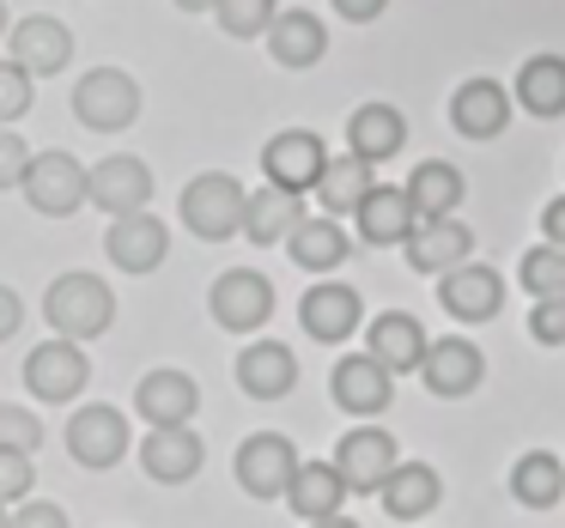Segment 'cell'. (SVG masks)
<instances>
[{
	"mask_svg": "<svg viewBox=\"0 0 565 528\" xmlns=\"http://www.w3.org/2000/svg\"><path fill=\"white\" fill-rule=\"evenodd\" d=\"M541 231H547L541 244H559L565 249V195H553L547 207H541Z\"/></svg>",
	"mask_w": 565,
	"mask_h": 528,
	"instance_id": "45",
	"label": "cell"
},
{
	"mask_svg": "<svg viewBox=\"0 0 565 528\" xmlns=\"http://www.w3.org/2000/svg\"><path fill=\"white\" fill-rule=\"evenodd\" d=\"M213 19H220L225 37L256 43V37H268V31H274V19H280V0H220V7H213Z\"/></svg>",
	"mask_w": 565,
	"mask_h": 528,
	"instance_id": "35",
	"label": "cell"
},
{
	"mask_svg": "<svg viewBox=\"0 0 565 528\" xmlns=\"http://www.w3.org/2000/svg\"><path fill=\"white\" fill-rule=\"evenodd\" d=\"M7 522H13V504H0V528H7Z\"/></svg>",
	"mask_w": 565,
	"mask_h": 528,
	"instance_id": "49",
	"label": "cell"
},
{
	"mask_svg": "<svg viewBox=\"0 0 565 528\" xmlns=\"http://www.w3.org/2000/svg\"><path fill=\"white\" fill-rule=\"evenodd\" d=\"M31 98H38V79H31L25 67H19L13 55H7V62H0V128L19 122V116L31 110Z\"/></svg>",
	"mask_w": 565,
	"mask_h": 528,
	"instance_id": "38",
	"label": "cell"
},
{
	"mask_svg": "<svg viewBox=\"0 0 565 528\" xmlns=\"http://www.w3.org/2000/svg\"><path fill=\"white\" fill-rule=\"evenodd\" d=\"M511 498L523 510H553L565 498V462L553 450H523L511 462Z\"/></svg>",
	"mask_w": 565,
	"mask_h": 528,
	"instance_id": "31",
	"label": "cell"
},
{
	"mask_svg": "<svg viewBox=\"0 0 565 528\" xmlns=\"http://www.w3.org/2000/svg\"><path fill=\"white\" fill-rule=\"evenodd\" d=\"M298 322H305L310 341L341 346V341H353V328L365 322V298H359V285H347V280H317L305 298H298Z\"/></svg>",
	"mask_w": 565,
	"mask_h": 528,
	"instance_id": "12",
	"label": "cell"
},
{
	"mask_svg": "<svg viewBox=\"0 0 565 528\" xmlns=\"http://www.w3.org/2000/svg\"><path fill=\"white\" fill-rule=\"evenodd\" d=\"M232 370H237V389L249 401H286L298 389V353L286 341H249Z\"/></svg>",
	"mask_w": 565,
	"mask_h": 528,
	"instance_id": "22",
	"label": "cell"
},
{
	"mask_svg": "<svg viewBox=\"0 0 565 528\" xmlns=\"http://www.w3.org/2000/svg\"><path fill=\"white\" fill-rule=\"evenodd\" d=\"M7 31H13V19H7V0H0V37H7Z\"/></svg>",
	"mask_w": 565,
	"mask_h": 528,
	"instance_id": "48",
	"label": "cell"
},
{
	"mask_svg": "<svg viewBox=\"0 0 565 528\" xmlns=\"http://www.w3.org/2000/svg\"><path fill=\"white\" fill-rule=\"evenodd\" d=\"M177 13H213V7H220V0H171Z\"/></svg>",
	"mask_w": 565,
	"mask_h": 528,
	"instance_id": "46",
	"label": "cell"
},
{
	"mask_svg": "<svg viewBox=\"0 0 565 528\" xmlns=\"http://www.w3.org/2000/svg\"><path fill=\"white\" fill-rule=\"evenodd\" d=\"M268 55L280 67H292V74H305V67H317L322 55H329V25H322L317 13H310V7H286L280 19H274V31L268 37Z\"/></svg>",
	"mask_w": 565,
	"mask_h": 528,
	"instance_id": "24",
	"label": "cell"
},
{
	"mask_svg": "<svg viewBox=\"0 0 565 528\" xmlns=\"http://www.w3.org/2000/svg\"><path fill=\"white\" fill-rule=\"evenodd\" d=\"M487 377V353H480L468 334H444V341L426 346V365H419V382H426L438 401H462V395L480 389Z\"/></svg>",
	"mask_w": 565,
	"mask_h": 528,
	"instance_id": "14",
	"label": "cell"
},
{
	"mask_svg": "<svg viewBox=\"0 0 565 528\" xmlns=\"http://www.w3.org/2000/svg\"><path fill=\"white\" fill-rule=\"evenodd\" d=\"M0 450H25V455H38V450H43V419L31 413V407L0 401Z\"/></svg>",
	"mask_w": 565,
	"mask_h": 528,
	"instance_id": "37",
	"label": "cell"
},
{
	"mask_svg": "<svg viewBox=\"0 0 565 528\" xmlns=\"http://www.w3.org/2000/svg\"><path fill=\"white\" fill-rule=\"evenodd\" d=\"M140 79L128 67H92L74 79V122L92 134H122L140 122Z\"/></svg>",
	"mask_w": 565,
	"mask_h": 528,
	"instance_id": "3",
	"label": "cell"
},
{
	"mask_svg": "<svg viewBox=\"0 0 565 528\" xmlns=\"http://www.w3.org/2000/svg\"><path fill=\"white\" fill-rule=\"evenodd\" d=\"M516 273H523L529 298H565V249L559 244H535Z\"/></svg>",
	"mask_w": 565,
	"mask_h": 528,
	"instance_id": "36",
	"label": "cell"
},
{
	"mask_svg": "<svg viewBox=\"0 0 565 528\" xmlns=\"http://www.w3.org/2000/svg\"><path fill=\"white\" fill-rule=\"evenodd\" d=\"M407 268L414 273H431V280H444L450 268H462V261H475V231H468L462 219H419L414 237L402 244Z\"/></svg>",
	"mask_w": 565,
	"mask_h": 528,
	"instance_id": "21",
	"label": "cell"
},
{
	"mask_svg": "<svg viewBox=\"0 0 565 528\" xmlns=\"http://www.w3.org/2000/svg\"><path fill=\"white\" fill-rule=\"evenodd\" d=\"M426 328H419V316H407V310H383V316H371V334H365V353L377 358V365H390L395 377H407V370L426 365Z\"/></svg>",
	"mask_w": 565,
	"mask_h": 528,
	"instance_id": "25",
	"label": "cell"
},
{
	"mask_svg": "<svg viewBox=\"0 0 565 528\" xmlns=\"http://www.w3.org/2000/svg\"><path fill=\"white\" fill-rule=\"evenodd\" d=\"M7 528H74V522H67V510L55 498H25V504H13Z\"/></svg>",
	"mask_w": 565,
	"mask_h": 528,
	"instance_id": "42",
	"label": "cell"
},
{
	"mask_svg": "<svg viewBox=\"0 0 565 528\" xmlns=\"http://www.w3.org/2000/svg\"><path fill=\"white\" fill-rule=\"evenodd\" d=\"M262 171H268L274 188L305 195V188H317L322 171H329V147H322L317 128H280V134L262 147Z\"/></svg>",
	"mask_w": 565,
	"mask_h": 528,
	"instance_id": "10",
	"label": "cell"
},
{
	"mask_svg": "<svg viewBox=\"0 0 565 528\" xmlns=\"http://www.w3.org/2000/svg\"><path fill=\"white\" fill-rule=\"evenodd\" d=\"M383 516H395V522H426L431 510L444 504V474L431 462H402L390 474V486L377 492Z\"/></svg>",
	"mask_w": 565,
	"mask_h": 528,
	"instance_id": "26",
	"label": "cell"
},
{
	"mask_svg": "<svg viewBox=\"0 0 565 528\" xmlns=\"http://www.w3.org/2000/svg\"><path fill=\"white\" fill-rule=\"evenodd\" d=\"M414 225H419V213H414V201H407V188H390V183H377L365 201H359V213H353L359 244H371V249L407 244Z\"/></svg>",
	"mask_w": 565,
	"mask_h": 528,
	"instance_id": "23",
	"label": "cell"
},
{
	"mask_svg": "<svg viewBox=\"0 0 565 528\" xmlns=\"http://www.w3.org/2000/svg\"><path fill=\"white\" fill-rule=\"evenodd\" d=\"M38 152L25 147V134H13V128H0V188H25V171Z\"/></svg>",
	"mask_w": 565,
	"mask_h": 528,
	"instance_id": "40",
	"label": "cell"
},
{
	"mask_svg": "<svg viewBox=\"0 0 565 528\" xmlns=\"http://www.w3.org/2000/svg\"><path fill=\"white\" fill-rule=\"evenodd\" d=\"M516 104L541 122L565 116V55H529L523 74H516Z\"/></svg>",
	"mask_w": 565,
	"mask_h": 528,
	"instance_id": "34",
	"label": "cell"
},
{
	"mask_svg": "<svg viewBox=\"0 0 565 528\" xmlns=\"http://www.w3.org/2000/svg\"><path fill=\"white\" fill-rule=\"evenodd\" d=\"M43 322H50L62 341H98L104 328L116 322V292L110 280H98V273L74 268V273H55L50 292H43Z\"/></svg>",
	"mask_w": 565,
	"mask_h": 528,
	"instance_id": "2",
	"label": "cell"
},
{
	"mask_svg": "<svg viewBox=\"0 0 565 528\" xmlns=\"http://www.w3.org/2000/svg\"><path fill=\"white\" fill-rule=\"evenodd\" d=\"M529 334H535L541 346H565V298H535Z\"/></svg>",
	"mask_w": 565,
	"mask_h": 528,
	"instance_id": "41",
	"label": "cell"
},
{
	"mask_svg": "<svg viewBox=\"0 0 565 528\" xmlns=\"http://www.w3.org/2000/svg\"><path fill=\"white\" fill-rule=\"evenodd\" d=\"M377 188V176H371L365 159H353V152H341V159H329V171H322V183L310 188L317 195V207L329 213V219H341V213H359V201Z\"/></svg>",
	"mask_w": 565,
	"mask_h": 528,
	"instance_id": "33",
	"label": "cell"
},
{
	"mask_svg": "<svg viewBox=\"0 0 565 528\" xmlns=\"http://www.w3.org/2000/svg\"><path fill=\"white\" fill-rule=\"evenodd\" d=\"M201 462H207V443L195 425H147V438H140V467L159 486H189Z\"/></svg>",
	"mask_w": 565,
	"mask_h": 528,
	"instance_id": "15",
	"label": "cell"
},
{
	"mask_svg": "<svg viewBox=\"0 0 565 528\" xmlns=\"http://www.w3.org/2000/svg\"><path fill=\"white\" fill-rule=\"evenodd\" d=\"M67 455H74L79 467H116L128 455V443H135V431H128V413L122 407H110V401H86L74 419H67Z\"/></svg>",
	"mask_w": 565,
	"mask_h": 528,
	"instance_id": "7",
	"label": "cell"
},
{
	"mask_svg": "<svg viewBox=\"0 0 565 528\" xmlns=\"http://www.w3.org/2000/svg\"><path fill=\"white\" fill-rule=\"evenodd\" d=\"M298 219H305V195H292V188H274V183L249 188L244 237H249L256 249H274V244H286V237L298 231Z\"/></svg>",
	"mask_w": 565,
	"mask_h": 528,
	"instance_id": "29",
	"label": "cell"
},
{
	"mask_svg": "<svg viewBox=\"0 0 565 528\" xmlns=\"http://www.w3.org/2000/svg\"><path fill=\"white\" fill-rule=\"evenodd\" d=\"M438 310L444 316H456V322H492L504 310V280H499V268H487V261H462V268H450L438 280Z\"/></svg>",
	"mask_w": 565,
	"mask_h": 528,
	"instance_id": "16",
	"label": "cell"
},
{
	"mask_svg": "<svg viewBox=\"0 0 565 528\" xmlns=\"http://www.w3.org/2000/svg\"><path fill=\"white\" fill-rule=\"evenodd\" d=\"M402 147H407V116L395 110V104H359V110L347 116V152H353V159L383 164Z\"/></svg>",
	"mask_w": 565,
	"mask_h": 528,
	"instance_id": "27",
	"label": "cell"
},
{
	"mask_svg": "<svg viewBox=\"0 0 565 528\" xmlns=\"http://www.w3.org/2000/svg\"><path fill=\"white\" fill-rule=\"evenodd\" d=\"M135 413L147 425H189L201 413V382L177 365H159L135 382Z\"/></svg>",
	"mask_w": 565,
	"mask_h": 528,
	"instance_id": "20",
	"label": "cell"
},
{
	"mask_svg": "<svg viewBox=\"0 0 565 528\" xmlns=\"http://www.w3.org/2000/svg\"><path fill=\"white\" fill-rule=\"evenodd\" d=\"M31 486H38V455L0 450V504H25Z\"/></svg>",
	"mask_w": 565,
	"mask_h": 528,
	"instance_id": "39",
	"label": "cell"
},
{
	"mask_svg": "<svg viewBox=\"0 0 565 528\" xmlns=\"http://www.w3.org/2000/svg\"><path fill=\"white\" fill-rule=\"evenodd\" d=\"M86 188H92V164H79L67 147H43L25 171V207L43 213V219H67V213L86 207Z\"/></svg>",
	"mask_w": 565,
	"mask_h": 528,
	"instance_id": "4",
	"label": "cell"
},
{
	"mask_svg": "<svg viewBox=\"0 0 565 528\" xmlns=\"http://www.w3.org/2000/svg\"><path fill=\"white\" fill-rule=\"evenodd\" d=\"M86 382H92V358H86V346L79 341H43V346H31L25 353V389H31V401H43V407H74L79 395H86Z\"/></svg>",
	"mask_w": 565,
	"mask_h": 528,
	"instance_id": "6",
	"label": "cell"
},
{
	"mask_svg": "<svg viewBox=\"0 0 565 528\" xmlns=\"http://www.w3.org/2000/svg\"><path fill=\"white\" fill-rule=\"evenodd\" d=\"M86 201H92L98 213H110V219L147 213V201H152V171H147V159H135V152H110V159H98V164H92Z\"/></svg>",
	"mask_w": 565,
	"mask_h": 528,
	"instance_id": "13",
	"label": "cell"
},
{
	"mask_svg": "<svg viewBox=\"0 0 565 528\" xmlns=\"http://www.w3.org/2000/svg\"><path fill=\"white\" fill-rule=\"evenodd\" d=\"M104 256H110V268H122V273H152L164 256H171V225H164L159 213L110 219V231H104Z\"/></svg>",
	"mask_w": 565,
	"mask_h": 528,
	"instance_id": "18",
	"label": "cell"
},
{
	"mask_svg": "<svg viewBox=\"0 0 565 528\" xmlns=\"http://www.w3.org/2000/svg\"><path fill=\"white\" fill-rule=\"evenodd\" d=\"M329 395H334V407H341V413H353V419L390 413L395 370L377 365L371 353H347V358H334V370H329Z\"/></svg>",
	"mask_w": 565,
	"mask_h": 528,
	"instance_id": "11",
	"label": "cell"
},
{
	"mask_svg": "<svg viewBox=\"0 0 565 528\" xmlns=\"http://www.w3.org/2000/svg\"><path fill=\"white\" fill-rule=\"evenodd\" d=\"M402 188H407V201H414L419 219H456V207H462V195H468L462 171H456V164H444V159H426Z\"/></svg>",
	"mask_w": 565,
	"mask_h": 528,
	"instance_id": "32",
	"label": "cell"
},
{
	"mask_svg": "<svg viewBox=\"0 0 565 528\" xmlns=\"http://www.w3.org/2000/svg\"><path fill=\"white\" fill-rule=\"evenodd\" d=\"M286 504H292L298 522H322V516L341 510V504H347V479H341V467H334V455H329V462H298Z\"/></svg>",
	"mask_w": 565,
	"mask_h": 528,
	"instance_id": "30",
	"label": "cell"
},
{
	"mask_svg": "<svg viewBox=\"0 0 565 528\" xmlns=\"http://www.w3.org/2000/svg\"><path fill=\"white\" fill-rule=\"evenodd\" d=\"M19 322H25V298H19L13 285H0V341H13Z\"/></svg>",
	"mask_w": 565,
	"mask_h": 528,
	"instance_id": "43",
	"label": "cell"
},
{
	"mask_svg": "<svg viewBox=\"0 0 565 528\" xmlns=\"http://www.w3.org/2000/svg\"><path fill=\"white\" fill-rule=\"evenodd\" d=\"M244 213H249V188L232 171H201L177 195V219L201 244H232V237H244Z\"/></svg>",
	"mask_w": 565,
	"mask_h": 528,
	"instance_id": "1",
	"label": "cell"
},
{
	"mask_svg": "<svg viewBox=\"0 0 565 528\" xmlns=\"http://www.w3.org/2000/svg\"><path fill=\"white\" fill-rule=\"evenodd\" d=\"M298 462H305V455H298V443L286 438V431H249V438L237 443L232 474H237V486H244L256 504H274V498L292 492Z\"/></svg>",
	"mask_w": 565,
	"mask_h": 528,
	"instance_id": "5",
	"label": "cell"
},
{
	"mask_svg": "<svg viewBox=\"0 0 565 528\" xmlns=\"http://www.w3.org/2000/svg\"><path fill=\"white\" fill-rule=\"evenodd\" d=\"M305 528H359V522H353V516L334 510V516H322V522H305Z\"/></svg>",
	"mask_w": 565,
	"mask_h": 528,
	"instance_id": "47",
	"label": "cell"
},
{
	"mask_svg": "<svg viewBox=\"0 0 565 528\" xmlns=\"http://www.w3.org/2000/svg\"><path fill=\"white\" fill-rule=\"evenodd\" d=\"M329 7L347 19V25H371V19H383V7H390V0H329Z\"/></svg>",
	"mask_w": 565,
	"mask_h": 528,
	"instance_id": "44",
	"label": "cell"
},
{
	"mask_svg": "<svg viewBox=\"0 0 565 528\" xmlns=\"http://www.w3.org/2000/svg\"><path fill=\"white\" fill-rule=\"evenodd\" d=\"M334 467H341L347 492H371V498H377V492L390 486V474L402 467V443L365 419V425H353L341 443H334Z\"/></svg>",
	"mask_w": 565,
	"mask_h": 528,
	"instance_id": "9",
	"label": "cell"
},
{
	"mask_svg": "<svg viewBox=\"0 0 565 528\" xmlns=\"http://www.w3.org/2000/svg\"><path fill=\"white\" fill-rule=\"evenodd\" d=\"M207 310L225 334H256L274 316V280L256 268H225L207 292Z\"/></svg>",
	"mask_w": 565,
	"mask_h": 528,
	"instance_id": "8",
	"label": "cell"
},
{
	"mask_svg": "<svg viewBox=\"0 0 565 528\" xmlns=\"http://www.w3.org/2000/svg\"><path fill=\"white\" fill-rule=\"evenodd\" d=\"M450 128L462 140H499L504 128H511V91L487 74L462 79V86L450 91Z\"/></svg>",
	"mask_w": 565,
	"mask_h": 528,
	"instance_id": "19",
	"label": "cell"
},
{
	"mask_svg": "<svg viewBox=\"0 0 565 528\" xmlns=\"http://www.w3.org/2000/svg\"><path fill=\"white\" fill-rule=\"evenodd\" d=\"M286 256H292V268L322 273V280H329V273L353 256V237H347V225L329 219V213H322V219H310V213H305V219H298V231L286 237Z\"/></svg>",
	"mask_w": 565,
	"mask_h": 528,
	"instance_id": "28",
	"label": "cell"
},
{
	"mask_svg": "<svg viewBox=\"0 0 565 528\" xmlns=\"http://www.w3.org/2000/svg\"><path fill=\"white\" fill-rule=\"evenodd\" d=\"M7 55H13L31 79H50V74H62V67L74 62V31H67L55 13H31V19H19V25L7 31Z\"/></svg>",
	"mask_w": 565,
	"mask_h": 528,
	"instance_id": "17",
	"label": "cell"
}]
</instances>
